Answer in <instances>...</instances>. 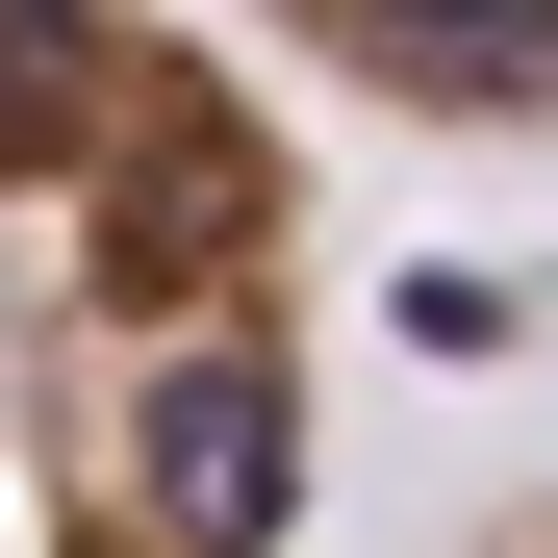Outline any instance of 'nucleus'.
<instances>
[{"mask_svg":"<svg viewBox=\"0 0 558 558\" xmlns=\"http://www.w3.org/2000/svg\"><path fill=\"white\" fill-rule=\"evenodd\" d=\"M305 483V128L204 0H0V558H279Z\"/></svg>","mask_w":558,"mask_h":558,"instance_id":"nucleus-1","label":"nucleus"},{"mask_svg":"<svg viewBox=\"0 0 558 558\" xmlns=\"http://www.w3.org/2000/svg\"><path fill=\"white\" fill-rule=\"evenodd\" d=\"M457 558H558V457H533V483H508L483 533H457Z\"/></svg>","mask_w":558,"mask_h":558,"instance_id":"nucleus-3","label":"nucleus"},{"mask_svg":"<svg viewBox=\"0 0 558 558\" xmlns=\"http://www.w3.org/2000/svg\"><path fill=\"white\" fill-rule=\"evenodd\" d=\"M229 51L330 76L381 128H483V153H558V0H204Z\"/></svg>","mask_w":558,"mask_h":558,"instance_id":"nucleus-2","label":"nucleus"}]
</instances>
